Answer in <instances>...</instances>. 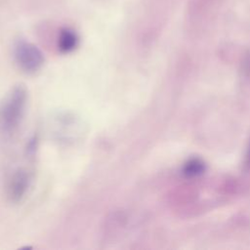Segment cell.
I'll return each instance as SVG.
<instances>
[{"label":"cell","instance_id":"2","mask_svg":"<svg viewBox=\"0 0 250 250\" xmlns=\"http://www.w3.org/2000/svg\"><path fill=\"white\" fill-rule=\"evenodd\" d=\"M14 56L20 68L27 73L38 71L44 63V56L41 50L25 40H19L16 43Z\"/></svg>","mask_w":250,"mask_h":250},{"label":"cell","instance_id":"3","mask_svg":"<svg viewBox=\"0 0 250 250\" xmlns=\"http://www.w3.org/2000/svg\"><path fill=\"white\" fill-rule=\"evenodd\" d=\"M31 178L27 171L19 170L14 174L9 185V196L13 201H19L25 194Z\"/></svg>","mask_w":250,"mask_h":250},{"label":"cell","instance_id":"4","mask_svg":"<svg viewBox=\"0 0 250 250\" xmlns=\"http://www.w3.org/2000/svg\"><path fill=\"white\" fill-rule=\"evenodd\" d=\"M57 44L61 53H70L77 48L79 44V36L72 28L62 27L59 31Z\"/></svg>","mask_w":250,"mask_h":250},{"label":"cell","instance_id":"1","mask_svg":"<svg viewBox=\"0 0 250 250\" xmlns=\"http://www.w3.org/2000/svg\"><path fill=\"white\" fill-rule=\"evenodd\" d=\"M26 91L22 86H17L4 101L0 108V126L5 132L15 130L24 111Z\"/></svg>","mask_w":250,"mask_h":250}]
</instances>
